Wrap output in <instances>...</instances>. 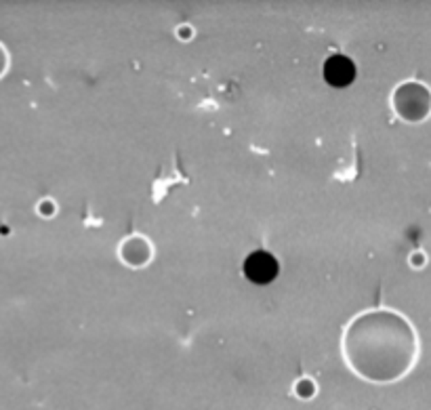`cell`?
Returning a JSON list of instances; mask_svg holds the SVG:
<instances>
[{
  "label": "cell",
  "mask_w": 431,
  "mask_h": 410,
  "mask_svg": "<svg viewBox=\"0 0 431 410\" xmlns=\"http://www.w3.org/2000/svg\"><path fill=\"white\" fill-rule=\"evenodd\" d=\"M278 261L272 253L267 251H255L253 255L246 257L244 261V276L253 282V284H269L276 280L278 276Z\"/></svg>",
  "instance_id": "6da1fadb"
},
{
  "label": "cell",
  "mask_w": 431,
  "mask_h": 410,
  "mask_svg": "<svg viewBox=\"0 0 431 410\" xmlns=\"http://www.w3.org/2000/svg\"><path fill=\"white\" fill-rule=\"evenodd\" d=\"M324 80L334 89L349 87L356 80V64L341 53L328 57L324 61Z\"/></svg>",
  "instance_id": "7a4b0ae2"
}]
</instances>
